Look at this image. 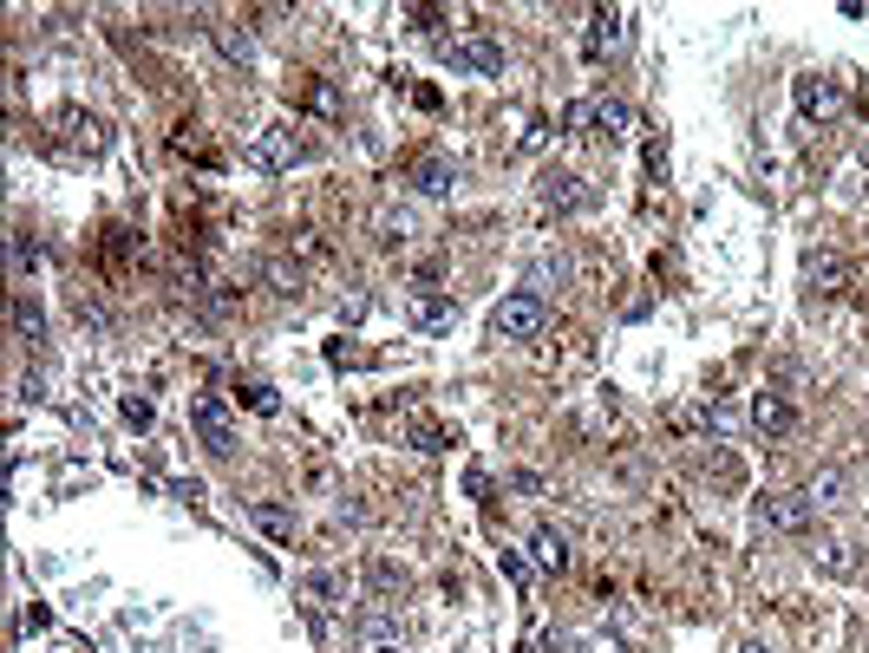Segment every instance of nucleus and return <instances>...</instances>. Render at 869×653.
Instances as JSON below:
<instances>
[{
	"mask_svg": "<svg viewBox=\"0 0 869 653\" xmlns=\"http://www.w3.org/2000/svg\"><path fill=\"white\" fill-rule=\"evenodd\" d=\"M530 549H536V562H543V569H556V576L569 569V536H563V529H536V536H530Z\"/></svg>",
	"mask_w": 869,
	"mask_h": 653,
	"instance_id": "dca6fc26",
	"label": "nucleus"
},
{
	"mask_svg": "<svg viewBox=\"0 0 869 653\" xmlns=\"http://www.w3.org/2000/svg\"><path fill=\"white\" fill-rule=\"evenodd\" d=\"M588 653H628L615 634H588Z\"/></svg>",
	"mask_w": 869,
	"mask_h": 653,
	"instance_id": "b1692460",
	"label": "nucleus"
},
{
	"mask_svg": "<svg viewBox=\"0 0 869 653\" xmlns=\"http://www.w3.org/2000/svg\"><path fill=\"white\" fill-rule=\"evenodd\" d=\"M406 320H412L419 334H444V327L458 320V307H451L444 294H412V301H406Z\"/></svg>",
	"mask_w": 869,
	"mask_h": 653,
	"instance_id": "9d476101",
	"label": "nucleus"
},
{
	"mask_svg": "<svg viewBox=\"0 0 869 653\" xmlns=\"http://www.w3.org/2000/svg\"><path fill=\"white\" fill-rule=\"evenodd\" d=\"M406 229H412V217H379V242H406Z\"/></svg>",
	"mask_w": 869,
	"mask_h": 653,
	"instance_id": "4be33fe9",
	"label": "nucleus"
},
{
	"mask_svg": "<svg viewBox=\"0 0 869 653\" xmlns=\"http://www.w3.org/2000/svg\"><path fill=\"white\" fill-rule=\"evenodd\" d=\"M792 98H797L804 118H837V112H844V85H837V78H817V73H797Z\"/></svg>",
	"mask_w": 869,
	"mask_h": 653,
	"instance_id": "0eeeda50",
	"label": "nucleus"
},
{
	"mask_svg": "<svg viewBox=\"0 0 869 653\" xmlns=\"http://www.w3.org/2000/svg\"><path fill=\"white\" fill-rule=\"evenodd\" d=\"M844 491H850V477H844L837 464H824V471L804 477V504H810V509H837V504H844Z\"/></svg>",
	"mask_w": 869,
	"mask_h": 653,
	"instance_id": "9b49d317",
	"label": "nucleus"
},
{
	"mask_svg": "<svg viewBox=\"0 0 869 653\" xmlns=\"http://www.w3.org/2000/svg\"><path fill=\"white\" fill-rule=\"evenodd\" d=\"M549 145V125H543V118H536V125H530V131H523V150H543Z\"/></svg>",
	"mask_w": 869,
	"mask_h": 653,
	"instance_id": "5701e85b",
	"label": "nucleus"
},
{
	"mask_svg": "<svg viewBox=\"0 0 869 653\" xmlns=\"http://www.w3.org/2000/svg\"><path fill=\"white\" fill-rule=\"evenodd\" d=\"M804 275H810V288L817 294H844L850 288V268L830 255V249H817V255H804Z\"/></svg>",
	"mask_w": 869,
	"mask_h": 653,
	"instance_id": "f8f14e48",
	"label": "nucleus"
},
{
	"mask_svg": "<svg viewBox=\"0 0 869 653\" xmlns=\"http://www.w3.org/2000/svg\"><path fill=\"white\" fill-rule=\"evenodd\" d=\"M438 60L451 73H504V46L491 33H451V40H438Z\"/></svg>",
	"mask_w": 869,
	"mask_h": 653,
	"instance_id": "f03ea898",
	"label": "nucleus"
},
{
	"mask_svg": "<svg viewBox=\"0 0 869 653\" xmlns=\"http://www.w3.org/2000/svg\"><path fill=\"white\" fill-rule=\"evenodd\" d=\"M628 27H635V13H628V7H595V13H588V40H582V46H588V60L621 53V46H628Z\"/></svg>",
	"mask_w": 869,
	"mask_h": 653,
	"instance_id": "39448f33",
	"label": "nucleus"
},
{
	"mask_svg": "<svg viewBox=\"0 0 869 653\" xmlns=\"http://www.w3.org/2000/svg\"><path fill=\"white\" fill-rule=\"evenodd\" d=\"M262 282H269V294H282V301H301V268H289V262H269Z\"/></svg>",
	"mask_w": 869,
	"mask_h": 653,
	"instance_id": "6ab92c4d",
	"label": "nucleus"
},
{
	"mask_svg": "<svg viewBox=\"0 0 869 653\" xmlns=\"http://www.w3.org/2000/svg\"><path fill=\"white\" fill-rule=\"evenodd\" d=\"M752 425H758V432H765V438L792 432V406H785L778 392H758V399H752Z\"/></svg>",
	"mask_w": 869,
	"mask_h": 653,
	"instance_id": "4468645a",
	"label": "nucleus"
},
{
	"mask_svg": "<svg viewBox=\"0 0 869 653\" xmlns=\"http://www.w3.org/2000/svg\"><path fill=\"white\" fill-rule=\"evenodd\" d=\"M543 203H549V210H582L588 190H582V177H569V170H549V177H543Z\"/></svg>",
	"mask_w": 869,
	"mask_h": 653,
	"instance_id": "ddd939ff",
	"label": "nucleus"
},
{
	"mask_svg": "<svg viewBox=\"0 0 869 653\" xmlns=\"http://www.w3.org/2000/svg\"><path fill=\"white\" fill-rule=\"evenodd\" d=\"M190 425H197V438H203L217 457H229V451H235V425H229L222 399H190Z\"/></svg>",
	"mask_w": 869,
	"mask_h": 653,
	"instance_id": "6e6552de",
	"label": "nucleus"
},
{
	"mask_svg": "<svg viewBox=\"0 0 869 653\" xmlns=\"http://www.w3.org/2000/svg\"><path fill=\"white\" fill-rule=\"evenodd\" d=\"M543 320H549V307H543L536 294H504V301L491 307V334H498V340H536Z\"/></svg>",
	"mask_w": 869,
	"mask_h": 653,
	"instance_id": "7ed1b4c3",
	"label": "nucleus"
},
{
	"mask_svg": "<svg viewBox=\"0 0 869 653\" xmlns=\"http://www.w3.org/2000/svg\"><path fill=\"white\" fill-rule=\"evenodd\" d=\"M412 183H419V197H444V190L458 183V170H451L444 157H419V164H412Z\"/></svg>",
	"mask_w": 869,
	"mask_h": 653,
	"instance_id": "2eb2a0df",
	"label": "nucleus"
},
{
	"mask_svg": "<svg viewBox=\"0 0 869 653\" xmlns=\"http://www.w3.org/2000/svg\"><path fill=\"white\" fill-rule=\"evenodd\" d=\"M758 529H778V536H797V529H810V504H804V491H765L758 504Z\"/></svg>",
	"mask_w": 869,
	"mask_h": 653,
	"instance_id": "20e7f679",
	"label": "nucleus"
},
{
	"mask_svg": "<svg viewBox=\"0 0 869 653\" xmlns=\"http://www.w3.org/2000/svg\"><path fill=\"white\" fill-rule=\"evenodd\" d=\"M249 516H255V523H262L269 536H289V529H294V523H289V509H275V504H255Z\"/></svg>",
	"mask_w": 869,
	"mask_h": 653,
	"instance_id": "aec40b11",
	"label": "nucleus"
},
{
	"mask_svg": "<svg viewBox=\"0 0 869 653\" xmlns=\"http://www.w3.org/2000/svg\"><path fill=\"white\" fill-rule=\"evenodd\" d=\"M13 334H20V340H40V334H46V314H40L33 294H13Z\"/></svg>",
	"mask_w": 869,
	"mask_h": 653,
	"instance_id": "a211bd4d",
	"label": "nucleus"
},
{
	"mask_svg": "<svg viewBox=\"0 0 869 653\" xmlns=\"http://www.w3.org/2000/svg\"><path fill=\"white\" fill-rule=\"evenodd\" d=\"M563 131L569 138H628L635 131V112L621 105V98H569L563 105Z\"/></svg>",
	"mask_w": 869,
	"mask_h": 653,
	"instance_id": "f257e3e1",
	"label": "nucleus"
},
{
	"mask_svg": "<svg viewBox=\"0 0 869 653\" xmlns=\"http://www.w3.org/2000/svg\"><path fill=\"white\" fill-rule=\"evenodd\" d=\"M810 569H817V576L850 581V576H857V549H850L844 536H817V543H810Z\"/></svg>",
	"mask_w": 869,
	"mask_h": 653,
	"instance_id": "1a4fd4ad",
	"label": "nucleus"
},
{
	"mask_svg": "<svg viewBox=\"0 0 869 653\" xmlns=\"http://www.w3.org/2000/svg\"><path fill=\"white\" fill-rule=\"evenodd\" d=\"M125 419H132V425L145 432V425H150V419H157V412H150V399H138V392H132V399H125Z\"/></svg>",
	"mask_w": 869,
	"mask_h": 653,
	"instance_id": "412c9836",
	"label": "nucleus"
},
{
	"mask_svg": "<svg viewBox=\"0 0 869 653\" xmlns=\"http://www.w3.org/2000/svg\"><path fill=\"white\" fill-rule=\"evenodd\" d=\"M210 40L222 46V60H235V66L255 60V33H249V27H210Z\"/></svg>",
	"mask_w": 869,
	"mask_h": 653,
	"instance_id": "f3484780",
	"label": "nucleus"
},
{
	"mask_svg": "<svg viewBox=\"0 0 869 653\" xmlns=\"http://www.w3.org/2000/svg\"><path fill=\"white\" fill-rule=\"evenodd\" d=\"M732 653H772V647H765V641H739Z\"/></svg>",
	"mask_w": 869,
	"mask_h": 653,
	"instance_id": "393cba45",
	"label": "nucleus"
},
{
	"mask_svg": "<svg viewBox=\"0 0 869 653\" xmlns=\"http://www.w3.org/2000/svg\"><path fill=\"white\" fill-rule=\"evenodd\" d=\"M301 150L307 145L294 138L289 125H269V131H255V145H249V170H269V177H275V170H289Z\"/></svg>",
	"mask_w": 869,
	"mask_h": 653,
	"instance_id": "423d86ee",
	"label": "nucleus"
}]
</instances>
